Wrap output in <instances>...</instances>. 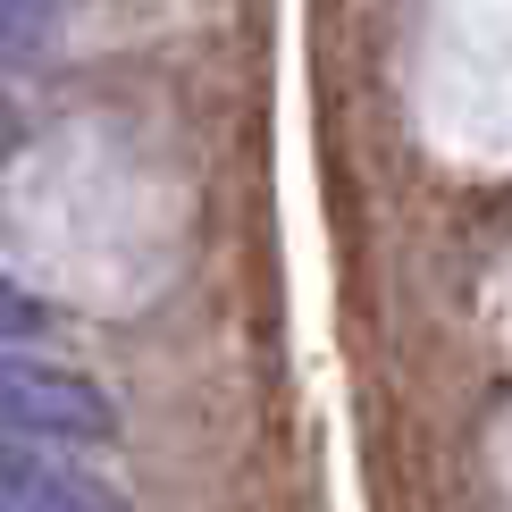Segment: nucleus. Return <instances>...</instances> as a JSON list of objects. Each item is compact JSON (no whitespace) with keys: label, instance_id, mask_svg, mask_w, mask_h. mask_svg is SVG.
I'll return each instance as SVG.
<instances>
[{"label":"nucleus","instance_id":"4","mask_svg":"<svg viewBox=\"0 0 512 512\" xmlns=\"http://www.w3.org/2000/svg\"><path fill=\"white\" fill-rule=\"evenodd\" d=\"M42 319H51V311H42V294H26L9 269H0V345H34Z\"/></svg>","mask_w":512,"mask_h":512},{"label":"nucleus","instance_id":"1","mask_svg":"<svg viewBox=\"0 0 512 512\" xmlns=\"http://www.w3.org/2000/svg\"><path fill=\"white\" fill-rule=\"evenodd\" d=\"M0 437L93 454V445L118 437V412L84 370H59V361H42L34 345H0Z\"/></svg>","mask_w":512,"mask_h":512},{"label":"nucleus","instance_id":"3","mask_svg":"<svg viewBox=\"0 0 512 512\" xmlns=\"http://www.w3.org/2000/svg\"><path fill=\"white\" fill-rule=\"evenodd\" d=\"M51 0H0V76L9 68H42L51 59Z\"/></svg>","mask_w":512,"mask_h":512},{"label":"nucleus","instance_id":"5","mask_svg":"<svg viewBox=\"0 0 512 512\" xmlns=\"http://www.w3.org/2000/svg\"><path fill=\"white\" fill-rule=\"evenodd\" d=\"M17 135V118H9V93H0V143H9Z\"/></svg>","mask_w":512,"mask_h":512},{"label":"nucleus","instance_id":"2","mask_svg":"<svg viewBox=\"0 0 512 512\" xmlns=\"http://www.w3.org/2000/svg\"><path fill=\"white\" fill-rule=\"evenodd\" d=\"M0 512H126V504L84 454H59V445H34V437H0Z\"/></svg>","mask_w":512,"mask_h":512}]
</instances>
